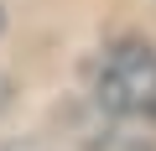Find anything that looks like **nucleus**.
<instances>
[{
  "label": "nucleus",
  "instance_id": "1",
  "mask_svg": "<svg viewBox=\"0 0 156 151\" xmlns=\"http://www.w3.org/2000/svg\"><path fill=\"white\" fill-rule=\"evenodd\" d=\"M99 99L120 115L156 120V47H140V42L115 47L99 68Z\"/></svg>",
  "mask_w": 156,
  "mask_h": 151
}]
</instances>
